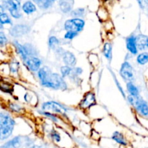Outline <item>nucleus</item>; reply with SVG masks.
I'll return each instance as SVG.
<instances>
[{
  "label": "nucleus",
  "instance_id": "obj_39",
  "mask_svg": "<svg viewBox=\"0 0 148 148\" xmlns=\"http://www.w3.org/2000/svg\"><path fill=\"white\" fill-rule=\"evenodd\" d=\"M2 26L3 25H1V23H0V28H2Z\"/></svg>",
  "mask_w": 148,
  "mask_h": 148
},
{
  "label": "nucleus",
  "instance_id": "obj_38",
  "mask_svg": "<svg viewBox=\"0 0 148 148\" xmlns=\"http://www.w3.org/2000/svg\"><path fill=\"white\" fill-rule=\"evenodd\" d=\"M146 46H147L148 47V38L146 39Z\"/></svg>",
  "mask_w": 148,
  "mask_h": 148
},
{
  "label": "nucleus",
  "instance_id": "obj_5",
  "mask_svg": "<svg viewBox=\"0 0 148 148\" xmlns=\"http://www.w3.org/2000/svg\"><path fill=\"white\" fill-rule=\"evenodd\" d=\"M42 109L46 112H54V113H66V109L64 107L60 104L59 103L56 102H44L42 105Z\"/></svg>",
  "mask_w": 148,
  "mask_h": 148
},
{
  "label": "nucleus",
  "instance_id": "obj_25",
  "mask_svg": "<svg viewBox=\"0 0 148 148\" xmlns=\"http://www.w3.org/2000/svg\"><path fill=\"white\" fill-rule=\"evenodd\" d=\"M0 23L1 25H12V21L11 18L7 13L3 12L2 14L0 15Z\"/></svg>",
  "mask_w": 148,
  "mask_h": 148
},
{
  "label": "nucleus",
  "instance_id": "obj_19",
  "mask_svg": "<svg viewBox=\"0 0 148 148\" xmlns=\"http://www.w3.org/2000/svg\"><path fill=\"white\" fill-rule=\"evenodd\" d=\"M0 90L6 93H12L14 90V87L12 84L4 80H0Z\"/></svg>",
  "mask_w": 148,
  "mask_h": 148
},
{
  "label": "nucleus",
  "instance_id": "obj_8",
  "mask_svg": "<svg viewBox=\"0 0 148 148\" xmlns=\"http://www.w3.org/2000/svg\"><path fill=\"white\" fill-rule=\"evenodd\" d=\"M29 27L27 25L19 24L12 27L10 30V33L13 37H20L27 34L29 32Z\"/></svg>",
  "mask_w": 148,
  "mask_h": 148
},
{
  "label": "nucleus",
  "instance_id": "obj_30",
  "mask_svg": "<svg viewBox=\"0 0 148 148\" xmlns=\"http://www.w3.org/2000/svg\"><path fill=\"white\" fill-rule=\"evenodd\" d=\"M9 107L12 111L14 112V113H19L22 110V107L16 103H10Z\"/></svg>",
  "mask_w": 148,
  "mask_h": 148
},
{
  "label": "nucleus",
  "instance_id": "obj_26",
  "mask_svg": "<svg viewBox=\"0 0 148 148\" xmlns=\"http://www.w3.org/2000/svg\"><path fill=\"white\" fill-rule=\"evenodd\" d=\"M59 45V40L56 36H51L49 39V46L51 49H55Z\"/></svg>",
  "mask_w": 148,
  "mask_h": 148
},
{
  "label": "nucleus",
  "instance_id": "obj_22",
  "mask_svg": "<svg viewBox=\"0 0 148 148\" xmlns=\"http://www.w3.org/2000/svg\"><path fill=\"white\" fill-rule=\"evenodd\" d=\"M136 44H137V47L140 49H143L146 46V39H145V36H140L136 37Z\"/></svg>",
  "mask_w": 148,
  "mask_h": 148
},
{
  "label": "nucleus",
  "instance_id": "obj_36",
  "mask_svg": "<svg viewBox=\"0 0 148 148\" xmlns=\"http://www.w3.org/2000/svg\"><path fill=\"white\" fill-rule=\"evenodd\" d=\"M74 72H75V73L76 75H79V74H81L82 73V70L81 68H76L75 69V71H74Z\"/></svg>",
  "mask_w": 148,
  "mask_h": 148
},
{
  "label": "nucleus",
  "instance_id": "obj_13",
  "mask_svg": "<svg viewBox=\"0 0 148 148\" xmlns=\"http://www.w3.org/2000/svg\"><path fill=\"white\" fill-rule=\"evenodd\" d=\"M22 10H23V12H25V14L30 15L36 12L37 9H36V4L33 1L28 0L23 3V6H22Z\"/></svg>",
  "mask_w": 148,
  "mask_h": 148
},
{
  "label": "nucleus",
  "instance_id": "obj_27",
  "mask_svg": "<svg viewBox=\"0 0 148 148\" xmlns=\"http://www.w3.org/2000/svg\"><path fill=\"white\" fill-rule=\"evenodd\" d=\"M61 74H62V78H64V77L68 76V75H70L72 72V69L71 67L67 66V65H64V66L61 67Z\"/></svg>",
  "mask_w": 148,
  "mask_h": 148
},
{
  "label": "nucleus",
  "instance_id": "obj_15",
  "mask_svg": "<svg viewBox=\"0 0 148 148\" xmlns=\"http://www.w3.org/2000/svg\"><path fill=\"white\" fill-rule=\"evenodd\" d=\"M59 7L62 12L68 13L72 10V3L67 0H61L59 1Z\"/></svg>",
  "mask_w": 148,
  "mask_h": 148
},
{
  "label": "nucleus",
  "instance_id": "obj_10",
  "mask_svg": "<svg viewBox=\"0 0 148 148\" xmlns=\"http://www.w3.org/2000/svg\"><path fill=\"white\" fill-rule=\"evenodd\" d=\"M62 59H63V62H64L65 65H67L69 67L75 66L77 62L75 55L72 52H69V51L64 52L63 55H62Z\"/></svg>",
  "mask_w": 148,
  "mask_h": 148
},
{
  "label": "nucleus",
  "instance_id": "obj_3",
  "mask_svg": "<svg viewBox=\"0 0 148 148\" xmlns=\"http://www.w3.org/2000/svg\"><path fill=\"white\" fill-rule=\"evenodd\" d=\"M14 124H15L14 120L9 115H7L4 123L0 126V139L1 140L7 139L11 136L13 129H14Z\"/></svg>",
  "mask_w": 148,
  "mask_h": 148
},
{
  "label": "nucleus",
  "instance_id": "obj_6",
  "mask_svg": "<svg viewBox=\"0 0 148 148\" xmlns=\"http://www.w3.org/2000/svg\"><path fill=\"white\" fill-rule=\"evenodd\" d=\"M120 75L125 81H131L134 78L133 68L131 64L128 62H124L120 68Z\"/></svg>",
  "mask_w": 148,
  "mask_h": 148
},
{
  "label": "nucleus",
  "instance_id": "obj_12",
  "mask_svg": "<svg viewBox=\"0 0 148 148\" xmlns=\"http://www.w3.org/2000/svg\"><path fill=\"white\" fill-rule=\"evenodd\" d=\"M22 141L20 136H15L11 140L6 142L4 145L0 146V148H19L21 145Z\"/></svg>",
  "mask_w": 148,
  "mask_h": 148
},
{
  "label": "nucleus",
  "instance_id": "obj_24",
  "mask_svg": "<svg viewBox=\"0 0 148 148\" xmlns=\"http://www.w3.org/2000/svg\"><path fill=\"white\" fill-rule=\"evenodd\" d=\"M137 61L140 65H145L148 62V53L143 52L140 54L137 57Z\"/></svg>",
  "mask_w": 148,
  "mask_h": 148
},
{
  "label": "nucleus",
  "instance_id": "obj_14",
  "mask_svg": "<svg viewBox=\"0 0 148 148\" xmlns=\"http://www.w3.org/2000/svg\"><path fill=\"white\" fill-rule=\"evenodd\" d=\"M14 45L15 46V49L17 50V53L20 55V57L23 59L24 61H26V59L29 57L28 55H27V52L25 49L24 46L20 44L17 41H14Z\"/></svg>",
  "mask_w": 148,
  "mask_h": 148
},
{
  "label": "nucleus",
  "instance_id": "obj_23",
  "mask_svg": "<svg viewBox=\"0 0 148 148\" xmlns=\"http://www.w3.org/2000/svg\"><path fill=\"white\" fill-rule=\"evenodd\" d=\"M97 15H98V17L101 20H103V21H106V20H107L108 19V13L104 7L99 8L98 12H97Z\"/></svg>",
  "mask_w": 148,
  "mask_h": 148
},
{
  "label": "nucleus",
  "instance_id": "obj_1",
  "mask_svg": "<svg viewBox=\"0 0 148 148\" xmlns=\"http://www.w3.org/2000/svg\"><path fill=\"white\" fill-rule=\"evenodd\" d=\"M41 84L43 86L54 89H65L66 88V84L62 75L53 73H51L47 78L42 81Z\"/></svg>",
  "mask_w": 148,
  "mask_h": 148
},
{
  "label": "nucleus",
  "instance_id": "obj_28",
  "mask_svg": "<svg viewBox=\"0 0 148 148\" xmlns=\"http://www.w3.org/2000/svg\"><path fill=\"white\" fill-rule=\"evenodd\" d=\"M70 12H71V15H72V17H82V16L85 15V10L84 8H77V9H75V10H72Z\"/></svg>",
  "mask_w": 148,
  "mask_h": 148
},
{
  "label": "nucleus",
  "instance_id": "obj_9",
  "mask_svg": "<svg viewBox=\"0 0 148 148\" xmlns=\"http://www.w3.org/2000/svg\"><path fill=\"white\" fill-rule=\"evenodd\" d=\"M26 65L27 68L31 71H38L40 68L41 65V60L37 57H29L25 61Z\"/></svg>",
  "mask_w": 148,
  "mask_h": 148
},
{
  "label": "nucleus",
  "instance_id": "obj_34",
  "mask_svg": "<svg viewBox=\"0 0 148 148\" xmlns=\"http://www.w3.org/2000/svg\"><path fill=\"white\" fill-rule=\"evenodd\" d=\"M113 76H114V81H115V83H116V85L117 87H118L119 90V91H121V94H122V95L124 96V97H125V94H124V90H123L122 87L121 86V84H120L119 82L118 79H117V78H116V75H113Z\"/></svg>",
  "mask_w": 148,
  "mask_h": 148
},
{
  "label": "nucleus",
  "instance_id": "obj_37",
  "mask_svg": "<svg viewBox=\"0 0 148 148\" xmlns=\"http://www.w3.org/2000/svg\"><path fill=\"white\" fill-rule=\"evenodd\" d=\"M4 7H3V6H1V5H0V15L2 14V13L4 12Z\"/></svg>",
  "mask_w": 148,
  "mask_h": 148
},
{
  "label": "nucleus",
  "instance_id": "obj_18",
  "mask_svg": "<svg viewBox=\"0 0 148 148\" xmlns=\"http://www.w3.org/2000/svg\"><path fill=\"white\" fill-rule=\"evenodd\" d=\"M103 53L107 59L111 60L112 59V44L110 42L104 44L103 47Z\"/></svg>",
  "mask_w": 148,
  "mask_h": 148
},
{
  "label": "nucleus",
  "instance_id": "obj_17",
  "mask_svg": "<svg viewBox=\"0 0 148 148\" xmlns=\"http://www.w3.org/2000/svg\"><path fill=\"white\" fill-rule=\"evenodd\" d=\"M51 73V71L48 67L44 66L43 67V68H40V69L38 71V77L40 83H41L42 81H44Z\"/></svg>",
  "mask_w": 148,
  "mask_h": 148
},
{
  "label": "nucleus",
  "instance_id": "obj_40",
  "mask_svg": "<svg viewBox=\"0 0 148 148\" xmlns=\"http://www.w3.org/2000/svg\"><path fill=\"white\" fill-rule=\"evenodd\" d=\"M67 1H72V0H67Z\"/></svg>",
  "mask_w": 148,
  "mask_h": 148
},
{
  "label": "nucleus",
  "instance_id": "obj_16",
  "mask_svg": "<svg viewBox=\"0 0 148 148\" xmlns=\"http://www.w3.org/2000/svg\"><path fill=\"white\" fill-rule=\"evenodd\" d=\"M40 9L46 10L50 8L56 0H33Z\"/></svg>",
  "mask_w": 148,
  "mask_h": 148
},
{
  "label": "nucleus",
  "instance_id": "obj_31",
  "mask_svg": "<svg viewBox=\"0 0 148 148\" xmlns=\"http://www.w3.org/2000/svg\"><path fill=\"white\" fill-rule=\"evenodd\" d=\"M10 68L12 73H16L19 68V63L17 62H11Z\"/></svg>",
  "mask_w": 148,
  "mask_h": 148
},
{
  "label": "nucleus",
  "instance_id": "obj_11",
  "mask_svg": "<svg viewBox=\"0 0 148 148\" xmlns=\"http://www.w3.org/2000/svg\"><path fill=\"white\" fill-rule=\"evenodd\" d=\"M127 48L130 53L136 55L137 53V47L136 44V37L134 36H130L126 39Z\"/></svg>",
  "mask_w": 148,
  "mask_h": 148
},
{
  "label": "nucleus",
  "instance_id": "obj_4",
  "mask_svg": "<svg viewBox=\"0 0 148 148\" xmlns=\"http://www.w3.org/2000/svg\"><path fill=\"white\" fill-rule=\"evenodd\" d=\"M85 24V21L79 17H75L65 21L64 28L66 30H72L79 33L84 28Z\"/></svg>",
  "mask_w": 148,
  "mask_h": 148
},
{
  "label": "nucleus",
  "instance_id": "obj_32",
  "mask_svg": "<svg viewBox=\"0 0 148 148\" xmlns=\"http://www.w3.org/2000/svg\"><path fill=\"white\" fill-rule=\"evenodd\" d=\"M7 43V38L4 33L0 32V46H4Z\"/></svg>",
  "mask_w": 148,
  "mask_h": 148
},
{
  "label": "nucleus",
  "instance_id": "obj_33",
  "mask_svg": "<svg viewBox=\"0 0 148 148\" xmlns=\"http://www.w3.org/2000/svg\"><path fill=\"white\" fill-rule=\"evenodd\" d=\"M51 136L52 139H54L56 142H59V141L61 140L60 135H59V133H58L57 131H53L51 132Z\"/></svg>",
  "mask_w": 148,
  "mask_h": 148
},
{
  "label": "nucleus",
  "instance_id": "obj_35",
  "mask_svg": "<svg viewBox=\"0 0 148 148\" xmlns=\"http://www.w3.org/2000/svg\"><path fill=\"white\" fill-rule=\"evenodd\" d=\"M141 8H145L148 4V0H137Z\"/></svg>",
  "mask_w": 148,
  "mask_h": 148
},
{
  "label": "nucleus",
  "instance_id": "obj_29",
  "mask_svg": "<svg viewBox=\"0 0 148 148\" xmlns=\"http://www.w3.org/2000/svg\"><path fill=\"white\" fill-rule=\"evenodd\" d=\"M78 33L72 30H66V33L64 34V39H67V40H72L74 38L76 37L77 36Z\"/></svg>",
  "mask_w": 148,
  "mask_h": 148
},
{
  "label": "nucleus",
  "instance_id": "obj_21",
  "mask_svg": "<svg viewBox=\"0 0 148 148\" xmlns=\"http://www.w3.org/2000/svg\"><path fill=\"white\" fill-rule=\"evenodd\" d=\"M127 91H129V93L130 94V95L132 96H138L139 94V91L138 89L137 88L136 86H134L131 81L127 83Z\"/></svg>",
  "mask_w": 148,
  "mask_h": 148
},
{
  "label": "nucleus",
  "instance_id": "obj_20",
  "mask_svg": "<svg viewBox=\"0 0 148 148\" xmlns=\"http://www.w3.org/2000/svg\"><path fill=\"white\" fill-rule=\"evenodd\" d=\"M112 139H114L115 142H116L117 143L120 144V145H127V142H126V139L124 138V135L121 133L119 131H115L113 133Z\"/></svg>",
  "mask_w": 148,
  "mask_h": 148
},
{
  "label": "nucleus",
  "instance_id": "obj_7",
  "mask_svg": "<svg viewBox=\"0 0 148 148\" xmlns=\"http://www.w3.org/2000/svg\"><path fill=\"white\" fill-rule=\"evenodd\" d=\"M95 96L92 92L90 91V92L86 93L84 95L83 98H82V101L80 102L79 104V107L80 108L85 110V109L90 108L92 105L95 104Z\"/></svg>",
  "mask_w": 148,
  "mask_h": 148
},
{
  "label": "nucleus",
  "instance_id": "obj_2",
  "mask_svg": "<svg viewBox=\"0 0 148 148\" xmlns=\"http://www.w3.org/2000/svg\"><path fill=\"white\" fill-rule=\"evenodd\" d=\"M3 7L10 12L12 17L15 19H20L22 17V13L20 12V2L19 0H2Z\"/></svg>",
  "mask_w": 148,
  "mask_h": 148
}]
</instances>
